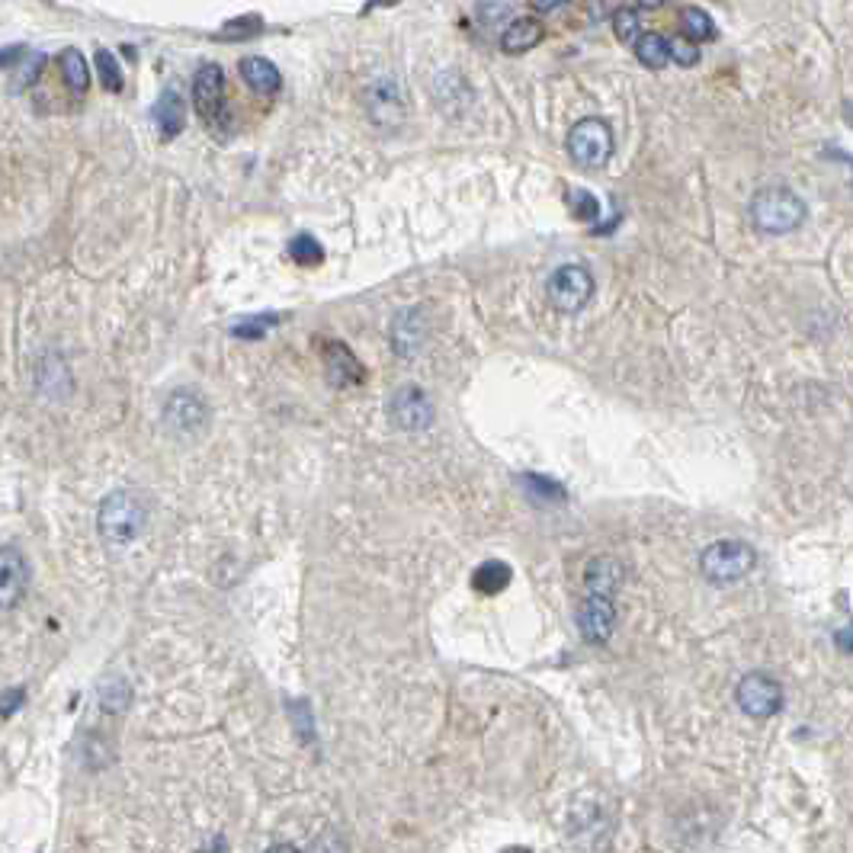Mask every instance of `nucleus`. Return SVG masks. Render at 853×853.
Instances as JSON below:
<instances>
[{"label":"nucleus","mask_w":853,"mask_h":853,"mask_svg":"<svg viewBox=\"0 0 853 853\" xmlns=\"http://www.w3.org/2000/svg\"><path fill=\"white\" fill-rule=\"evenodd\" d=\"M148 514H152V501L142 491L120 487V491L103 497L100 514H96V530H100V536L106 543L125 546V543L142 536V530L148 523Z\"/></svg>","instance_id":"obj_1"},{"label":"nucleus","mask_w":853,"mask_h":853,"mask_svg":"<svg viewBox=\"0 0 853 853\" xmlns=\"http://www.w3.org/2000/svg\"><path fill=\"white\" fill-rule=\"evenodd\" d=\"M641 7H619L613 13V30L623 45H636L641 39Z\"/></svg>","instance_id":"obj_21"},{"label":"nucleus","mask_w":853,"mask_h":853,"mask_svg":"<svg viewBox=\"0 0 853 853\" xmlns=\"http://www.w3.org/2000/svg\"><path fill=\"white\" fill-rule=\"evenodd\" d=\"M154 122L161 129L164 138H174L181 135L183 125H186V106H183V96L177 91H164L161 100L154 103Z\"/></svg>","instance_id":"obj_16"},{"label":"nucleus","mask_w":853,"mask_h":853,"mask_svg":"<svg viewBox=\"0 0 853 853\" xmlns=\"http://www.w3.org/2000/svg\"><path fill=\"white\" fill-rule=\"evenodd\" d=\"M578 629L590 645H604L616 629V607L607 597H587L578 609Z\"/></svg>","instance_id":"obj_12"},{"label":"nucleus","mask_w":853,"mask_h":853,"mask_svg":"<svg viewBox=\"0 0 853 853\" xmlns=\"http://www.w3.org/2000/svg\"><path fill=\"white\" fill-rule=\"evenodd\" d=\"M30 587V562L20 548L0 546V609H13Z\"/></svg>","instance_id":"obj_8"},{"label":"nucleus","mask_w":853,"mask_h":853,"mask_svg":"<svg viewBox=\"0 0 853 853\" xmlns=\"http://www.w3.org/2000/svg\"><path fill=\"white\" fill-rule=\"evenodd\" d=\"M594 296V276L580 264H565L548 276V299L558 311H580Z\"/></svg>","instance_id":"obj_5"},{"label":"nucleus","mask_w":853,"mask_h":853,"mask_svg":"<svg viewBox=\"0 0 853 853\" xmlns=\"http://www.w3.org/2000/svg\"><path fill=\"white\" fill-rule=\"evenodd\" d=\"M267 853H299L296 847H289V844H276V847H270Z\"/></svg>","instance_id":"obj_31"},{"label":"nucleus","mask_w":853,"mask_h":853,"mask_svg":"<svg viewBox=\"0 0 853 853\" xmlns=\"http://www.w3.org/2000/svg\"><path fill=\"white\" fill-rule=\"evenodd\" d=\"M289 257H292V264H299V267H318V264L325 260V247L315 241L311 235H296V238L289 241Z\"/></svg>","instance_id":"obj_22"},{"label":"nucleus","mask_w":853,"mask_h":853,"mask_svg":"<svg viewBox=\"0 0 853 853\" xmlns=\"http://www.w3.org/2000/svg\"><path fill=\"white\" fill-rule=\"evenodd\" d=\"M546 39V27L533 17H520V20H511V27L501 32V49L507 55H523L530 49H536L539 42Z\"/></svg>","instance_id":"obj_15"},{"label":"nucleus","mask_w":853,"mask_h":853,"mask_svg":"<svg viewBox=\"0 0 853 853\" xmlns=\"http://www.w3.org/2000/svg\"><path fill=\"white\" fill-rule=\"evenodd\" d=\"M633 49H636V59L651 71H661L670 61V39H665L661 32H641V39Z\"/></svg>","instance_id":"obj_18"},{"label":"nucleus","mask_w":853,"mask_h":853,"mask_svg":"<svg viewBox=\"0 0 853 853\" xmlns=\"http://www.w3.org/2000/svg\"><path fill=\"white\" fill-rule=\"evenodd\" d=\"M276 321H279L276 315H274V318H257V321H247V325H238V328H235V335H238V337H264V331H267L270 325H276Z\"/></svg>","instance_id":"obj_28"},{"label":"nucleus","mask_w":853,"mask_h":853,"mask_svg":"<svg viewBox=\"0 0 853 853\" xmlns=\"http://www.w3.org/2000/svg\"><path fill=\"white\" fill-rule=\"evenodd\" d=\"M680 32H684L687 42L700 45V42L716 39V23H712V17H709L706 10H700V7H684V10H680Z\"/></svg>","instance_id":"obj_19"},{"label":"nucleus","mask_w":853,"mask_h":853,"mask_svg":"<svg viewBox=\"0 0 853 853\" xmlns=\"http://www.w3.org/2000/svg\"><path fill=\"white\" fill-rule=\"evenodd\" d=\"M389 408H392L389 414H392L395 426L408 430V433H418V430H426V426L433 424V401L418 386L398 389Z\"/></svg>","instance_id":"obj_9"},{"label":"nucleus","mask_w":853,"mask_h":853,"mask_svg":"<svg viewBox=\"0 0 853 853\" xmlns=\"http://www.w3.org/2000/svg\"><path fill=\"white\" fill-rule=\"evenodd\" d=\"M734 700H738L744 716H751V719H770V716H777L780 706H783V687H780L770 674L754 670V674L741 677V684H738V690H734Z\"/></svg>","instance_id":"obj_6"},{"label":"nucleus","mask_w":853,"mask_h":853,"mask_svg":"<svg viewBox=\"0 0 853 853\" xmlns=\"http://www.w3.org/2000/svg\"><path fill=\"white\" fill-rule=\"evenodd\" d=\"M23 700H27V693L17 687V690H7L3 697H0V716H13L20 706H23Z\"/></svg>","instance_id":"obj_29"},{"label":"nucleus","mask_w":853,"mask_h":853,"mask_svg":"<svg viewBox=\"0 0 853 853\" xmlns=\"http://www.w3.org/2000/svg\"><path fill=\"white\" fill-rule=\"evenodd\" d=\"M325 353V369H328V379L340 386V389H350V386H363L366 382V366L353 357V350L343 343V340H325L321 347Z\"/></svg>","instance_id":"obj_11"},{"label":"nucleus","mask_w":853,"mask_h":853,"mask_svg":"<svg viewBox=\"0 0 853 853\" xmlns=\"http://www.w3.org/2000/svg\"><path fill=\"white\" fill-rule=\"evenodd\" d=\"M568 154L572 161L587 167V171H597L604 167L609 157H613V132L604 120H580L575 122V129L568 132Z\"/></svg>","instance_id":"obj_4"},{"label":"nucleus","mask_w":853,"mask_h":853,"mask_svg":"<svg viewBox=\"0 0 853 853\" xmlns=\"http://www.w3.org/2000/svg\"><path fill=\"white\" fill-rule=\"evenodd\" d=\"M61 64V74H64V84L71 88L74 93H84L88 91V84H91V71H88V59L78 52V49H64L59 55Z\"/></svg>","instance_id":"obj_20"},{"label":"nucleus","mask_w":853,"mask_h":853,"mask_svg":"<svg viewBox=\"0 0 853 853\" xmlns=\"http://www.w3.org/2000/svg\"><path fill=\"white\" fill-rule=\"evenodd\" d=\"M670 61H677L680 68H693V64L700 61V49L680 35V39H674V42H670Z\"/></svg>","instance_id":"obj_26"},{"label":"nucleus","mask_w":853,"mask_h":853,"mask_svg":"<svg viewBox=\"0 0 853 853\" xmlns=\"http://www.w3.org/2000/svg\"><path fill=\"white\" fill-rule=\"evenodd\" d=\"M164 421L177 433H196L199 426H206V421H209V408H206V401L196 392L181 389V392H174V395L167 398Z\"/></svg>","instance_id":"obj_10"},{"label":"nucleus","mask_w":853,"mask_h":853,"mask_svg":"<svg viewBox=\"0 0 853 853\" xmlns=\"http://www.w3.org/2000/svg\"><path fill=\"white\" fill-rule=\"evenodd\" d=\"M511 578H514V572H511L507 562H485V565L475 568L472 587H475L479 594H485V597H494V594H501L504 587H511Z\"/></svg>","instance_id":"obj_17"},{"label":"nucleus","mask_w":853,"mask_h":853,"mask_svg":"<svg viewBox=\"0 0 853 853\" xmlns=\"http://www.w3.org/2000/svg\"><path fill=\"white\" fill-rule=\"evenodd\" d=\"M17 59H23V49H20V45H13V49L0 52V68H10Z\"/></svg>","instance_id":"obj_30"},{"label":"nucleus","mask_w":853,"mask_h":853,"mask_svg":"<svg viewBox=\"0 0 853 853\" xmlns=\"http://www.w3.org/2000/svg\"><path fill=\"white\" fill-rule=\"evenodd\" d=\"M260 30H264L260 17H244V20H232L225 30L218 32V39H250V35H257Z\"/></svg>","instance_id":"obj_25"},{"label":"nucleus","mask_w":853,"mask_h":853,"mask_svg":"<svg viewBox=\"0 0 853 853\" xmlns=\"http://www.w3.org/2000/svg\"><path fill=\"white\" fill-rule=\"evenodd\" d=\"M572 213L580 222H597L600 218V199L587 189H575L572 193Z\"/></svg>","instance_id":"obj_24"},{"label":"nucleus","mask_w":853,"mask_h":853,"mask_svg":"<svg viewBox=\"0 0 853 853\" xmlns=\"http://www.w3.org/2000/svg\"><path fill=\"white\" fill-rule=\"evenodd\" d=\"M623 578H626V572H623V565L616 558H607V555L594 558L587 565V572H584L587 597H607V600H613V594L623 587Z\"/></svg>","instance_id":"obj_13"},{"label":"nucleus","mask_w":853,"mask_h":853,"mask_svg":"<svg viewBox=\"0 0 853 853\" xmlns=\"http://www.w3.org/2000/svg\"><path fill=\"white\" fill-rule=\"evenodd\" d=\"M507 853H526V851H517V847H514V851H507Z\"/></svg>","instance_id":"obj_32"},{"label":"nucleus","mask_w":853,"mask_h":853,"mask_svg":"<svg viewBox=\"0 0 853 853\" xmlns=\"http://www.w3.org/2000/svg\"><path fill=\"white\" fill-rule=\"evenodd\" d=\"M238 71H241L244 84L254 93H260V96H276V93L282 91V74H279V68H276L270 59H264V55H247V59H241Z\"/></svg>","instance_id":"obj_14"},{"label":"nucleus","mask_w":853,"mask_h":853,"mask_svg":"<svg viewBox=\"0 0 853 853\" xmlns=\"http://www.w3.org/2000/svg\"><path fill=\"white\" fill-rule=\"evenodd\" d=\"M751 222L763 235H790L805 222V203L790 186H763L751 199Z\"/></svg>","instance_id":"obj_2"},{"label":"nucleus","mask_w":853,"mask_h":853,"mask_svg":"<svg viewBox=\"0 0 853 853\" xmlns=\"http://www.w3.org/2000/svg\"><path fill=\"white\" fill-rule=\"evenodd\" d=\"M311 853H347V847H343V841H340V834H337V831H325V834L315 841Z\"/></svg>","instance_id":"obj_27"},{"label":"nucleus","mask_w":853,"mask_h":853,"mask_svg":"<svg viewBox=\"0 0 853 853\" xmlns=\"http://www.w3.org/2000/svg\"><path fill=\"white\" fill-rule=\"evenodd\" d=\"M96 68H100V81H103V88H106L110 93H120L122 68H120V61L113 59V52L100 49V52H96Z\"/></svg>","instance_id":"obj_23"},{"label":"nucleus","mask_w":853,"mask_h":853,"mask_svg":"<svg viewBox=\"0 0 853 853\" xmlns=\"http://www.w3.org/2000/svg\"><path fill=\"white\" fill-rule=\"evenodd\" d=\"M754 565H758V552L741 539H719L706 548L700 558L702 578L712 584H734V580L748 578L754 572Z\"/></svg>","instance_id":"obj_3"},{"label":"nucleus","mask_w":853,"mask_h":853,"mask_svg":"<svg viewBox=\"0 0 853 853\" xmlns=\"http://www.w3.org/2000/svg\"><path fill=\"white\" fill-rule=\"evenodd\" d=\"M193 106L199 113V120L206 122L209 129L225 125V74L218 64H203L196 81H193Z\"/></svg>","instance_id":"obj_7"}]
</instances>
